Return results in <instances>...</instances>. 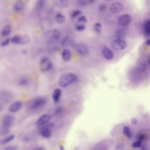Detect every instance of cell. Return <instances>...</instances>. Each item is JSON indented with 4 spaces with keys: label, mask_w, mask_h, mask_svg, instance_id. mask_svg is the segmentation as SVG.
<instances>
[{
    "label": "cell",
    "mask_w": 150,
    "mask_h": 150,
    "mask_svg": "<svg viewBox=\"0 0 150 150\" xmlns=\"http://www.w3.org/2000/svg\"><path fill=\"white\" fill-rule=\"evenodd\" d=\"M77 79V77L75 74L68 73L62 75L59 78L58 83L62 87H66L74 82Z\"/></svg>",
    "instance_id": "6da1fadb"
},
{
    "label": "cell",
    "mask_w": 150,
    "mask_h": 150,
    "mask_svg": "<svg viewBox=\"0 0 150 150\" xmlns=\"http://www.w3.org/2000/svg\"><path fill=\"white\" fill-rule=\"evenodd\" d=\"M14 121V117L10 115H7L3 117L2 119V126L1 133L5 134L8 132L9 129L12 126Z\"/></svg>",
    "instance_id": "7a4b0ae2"
},
{
    "label": "cell",
    "mask_w": 150,
    "mask_h": 150,
    "mask_svg": "<svg viewBox=\"0 0 150 150\" xmlns=\"http://www.w3.org/2000/svg\"><path fill=\"white\" fill-rule=\"evenodd\" d=\"M53 127V124L52 123H46L40 126V133L42 137L49 138L52 136V130Z\"/></svg>",
    "instance_id": "3957f363"
},
{
    "label": "cell",
    "mask_w": 150,
    "mask_h": 150,
    "mask_svg": "<svg viewBox=\"0 0 150 150\" xmlns=\"http://www.w3.org/2000/svg\"><path fill=\"white\" fill-rule=\"evenodd\" d=\"M45 98L43 97H38L32 100L30 104V108L32 110L39 109L46 104Z\"/></svg>",
    "instance_id": "277c9868"
},
{
    "label": "cell",
    "mask_w": 150,
    "mask_h": 150,
    "mask_svg": "<svg viewBox=\"0 0 150 150\" xmlns=\"http://www.w3.org/2000/svg\"><path fill=\"white\" fill-rule=\"evenodd\" d=\"M111 47L115 50H122L126 48L127 43L122 40L117 39L111 42Z\"/></svg>",
    "instance_id": "5b68a950"
},
{
    "label": "cell",
    "mask_w": 150,
    "mask_h": 150,
    "mask_svg": "<svg viewBox=\"0 0 150 150\" xmlns=\"http://www.w3.org/2000/svg\"><path fill=\"white\" fill-rule=\"evenodd\" d=\"M40 70L42 72L49 71L52 68V63L48 58H42L40 60Z\"/></svg>",
    "instance_id": "8992f818"
},
{
    "label": "cell",
    "mask_w": 150,
    "mask_h": 150,
    "mask_svg": "<svg viewBox=\"0 0 150 150\" xmlns=\"http://www.w3.org/2000/svg\"><path fill=\"white\" fill-rule=\"evenodd\" d=\"M74 48L77 52L82 56H86L89 53L88 48L86 45L83 44L75 45Z\"/></svg>",
    "instance_id": "52a82bcc"
},
{
    "label": "cell",
    "mask_w": 150,
    "mask_h": 150,
    "mask_svg": "<svg viewBox=\"0 0 150 150\" xmlns=\"http://www.w3.org/2000/svg\"><path fill=\"white\" fill-rule=\"evenodd\" d=\"M132 18L130 15L125 14L120 16L118 19V23L121 26H126L130 24Z\"/></svg>",
    "instance_id": "ba28073f"
},
{
    "label": "cell",
    "mask_w": 150,
    "mask_h": 150,
    "mask_svg": "<svg viewBox=\"0 0 150 150\" xmlns=\"http://www.w3.org/2000/svg\"><path fill=\"white\" fill-rule=\"evenodd\" d=\"M102 54L104 58L107 60H111L114 58V53L112 51L107 47L103 48Z\"/></svg>",
    "instance_id": "9c48e42d"
},
{
    "label": "cell",
    "mask_w": 150,
    "mask_h": 150,
    "mask_svg": "<svg viewBox=\"0 0 150 150\" xmlns=\"http://www.w3.org/2000/svg\"><path fill=\"white\" fill-rule=\"evenodd\" d=\"M123 9V6L120 3L115 2L112 4L111 6L110 10L114 14H117L121 12Z\"/></svg>",
    "instance_id": "30bf717a"
},
{
    "label": "cell",
    "mask_w": 150,
    "mask_h": 150,
    "mask_svg": "<svg viewBox=\"0 0 150 150\" xmlns=\"http://www.w3.org/2000/svg\"><path fill=\"white\" fill-rule=\"evenodd\" d=\"M51 116L48 114H46L42 116L36 122V124L38 126H40L45 124L49 121L50 119Z\"/></svg>",
    "instance_id": "8fae6325"
},
{
    "label": "cell",
    "mask_w": 150,
    "mask_h": 150,
    "mask_svg": "<svg viewBox=\"0 0 150 150\" xmlns=\"http://www.w3.org/2000/svg\"><path fill=\"white\" fill-rule=\"evenodd\" d=\"M22 103L20 101H16L11 104L9 108V111L11 113H16L21 108Z\"/></svg>",
    "instance_id": "7c38bea8"
},
{
    "label": "cell",
    "mask_w": 150,
    "mask_h": 150,
    "mask_svg": "<svg viewBox=\"0 0 150 150\" xmlns=\"http://www.w3.org/2000/svg\"><path fill=\"white\" fill-rule=\"evenodd\" d=\"M127 33V29L126 28H121L118 29L115 32V36L117 38V39L122 40V39L126 37Z\"/></svg>",
    "instance_id": "4fadbf2b"
},
{
    "label": "cell",
    "mask_w": 150,
    "mask_h": 150,
    "mask_svg": "<svg viewBox=\"0 0 150 150\" xmlns=\"http://www.w3.org/2000/svg\"><path fill=\"white\" fill-rule=\"evenodd\" d=\"M62 58L64 62H69L71 58V53L70 50L64 49L62 51Z\"/></svg>",
    "instance_id": "5bb4252c"
},
{
    "label": "cell",
    "mask_w": 150,
    "mask_h": 150,
    "mask_svg": "<svg viewBox=\"0 0 150 150\" xmlns=\"http://www.w3.org/2000/svg\"><path fill=\"white\" fill-rule=\"evenodd\" d=\"M12 96L8 92L1 91L0 92V100L4 102H9L11 99Z\"/></svg>",
    "instance_id": "9a60e30c"
},
{
    "label": "cell",
    "mask_w": 150,
    "mask_h": 150,
    "mask_svg": "<svg viewBox=\"0 0 150 150\" xmlns=\"http://www.w3.org/2000/svg\"><path fill=\"white\" fill-rule=\"evenodd\" d=\"M62 94V91L59 89H55L52 94V99L55 103H57L59 101Z\"/></svg>",
    "instance_id": "2e32d148"
},
{
    "label": "cell",
    "mask_w": 150,
    "mask_h": 150,
    "mask_svg": "<svg viewBox=\"0 0 150 150\" xmlns=\"http://www.w3.org/2000/svg\"><path fill=\"white\" fill-rule=\"evenodd\" d=\"M149 65L148 62H146V61H142L139 64L138 66L139 70L142 72H145L147 71L148 65Z\"/></svg>",
    "instance_id": "e0dca14e"
},
{
    "label": "cell",
    "mask_w": 150,
    "mask_h": 150,
    "mask_svg": "<svg viewBox=\"0 0 150 150\" xmlns=\"http://www.w3.org/2000/svg\"><path fill=\"white\" fill-rule=\"evenodd\" d=\"M23 7H24V4H23V2L21 0H18L15 4L14 9L15 11L19 12L20 11L23 10Z\"/></svg>",
    "instance_id": "ac0fdd59"
},
{
    "label": "cell",
    "mask_w": 150,
    "mask_h": 150,
    "mask_svg": "<svg viewBox=\"0 0 150 150\" xmlns=\"http://www.w3.org/2000/svg\"><path fill=\"white\" fill-rule=\"evenodd\" d=\"M123 132L124 135L127 138H131L132 137V133L131 131L130 130V128L128 126H124L123 130Z\"/></svg>",
    "instance_id": "d6986e66"
},
{
    "label": "cell",
    "mask_w": 150,
    "mask_h": 150,
    "mask_svg": "<svg viewBox=\"0 0 150 150\" xmlns=\"http://www.w3.org/2000/svg\"><path fill=\"white\" fill-rule=\"evenodd\" d=\"M30 41V39L29 36L26 35L20 36V41L19 44H26Z\"/></svg>",
    "instance_id": "ffe728a7"
},
{
    "label": "cell",
    "mask_w": 150,
    "mask_h": 150,
    "mask_svg": "<svg viewBox=\"0 0 150 150\" xmlns=\"http://www.w3.org/2000/svg\"><path fill=\"white\" fill-rule=\"evenodd\" d=\"M71 43V40L68 36H66L61 41V44L64 47H68Z\"/></svg>",
    "instance_id": "44dd1931"
},
{
    "label": "cell",
    "mask_w": 150,
    "mask_h": 150,
    "mask_svg": "<svg viewBox=\"0 0 150 150\" xmlns=\"http://www.w3.org/2000/svg\"><path fill=\"white\" fill-rule=\"evenodd\" d=\"M11 30V27L9 25H7L3 28L2 31V35L3 36H7L10 33Z\"/></svg>",
    "instance_id": "7402d4cb"
},
{
    "label": "cell",
    "mask_w": 150,
    "mask_h": 150,
    "mask_svg": "<svg viewBox=\"0 0 150 150\" xmlns=\"http://www.w3.org/2000/svg\"><path fill=\"white\" fill-rule=\"evenodd\" d=\"M144 33L147 36H149L150 34V21L149 20L145 22L144 26Z\"/></svg>",
    "instance_id": "603a6c76"
},
{
    "label": "cell",
    "mask_w": 150,
    "mask_h": 150,
    "mask_svg": "<svg viewBox=\"0 0 150 150\" xmlns=\"http://www.w3.org/2000/svg\"><path fill=\"white\" fill-rule=\"evenodd\" d=\"M56 18L57 22L59 23H63L65 22V16L60 13H58L56 14Z\"/></svg>",
    "instance_id": "cb8c5ba5"
},
{
    "label": "cell",
    "mask_w": 150,
    "mask_h": 150,
    "mask_svg": "<svg viewBox=\"0 0 150 150\" xmlns=\"http://www.w3.org/2000/svg\"><path fill=\"white\" fill-rule=\"evenodd\" d=\"M15 136L13 135H11L10 136H8V137L4 139L1 141L2 144H5L7 143H9V142L11 141L14 139Z\"/></svg>",
    "instance_id": "d4e9b609"
},
{
    "label": "cell",
    "mask_w": 150,
    "mask_h": 150,
    "mask_svg": "<svg viewBox=\"0 0 150 150\" xmlns=\"http://www.w3.org/2000/svg\"><path fill=\"white\" fill-rule=\"evenodd\" d=\"M11 42L14 44H19L20 43V36L16 35L11 39Z\"/></svg>",
    "instance_id": "484cf974"
},
{
    "label": "cell",
    "mask_w": 150,
    "mask_h": 150,
    "mask_svg": "<svg viewBox=\"0 0 150 150\" xmlns=\"http://www.w3.org/2000/svg\"><path fill=\"white\" fill-rule=\"evenodd\" d=\"M28 83H29V82H28V79L24 77L20 79V80L19 81V85L21 86H24L28 85Z\"/></svg>",
    "instance_id": "4316f807"
},
{
    "label": "cell",
    "mask_w": 150,
    "mask_h": 150,
    "mask_svg": "<svg viewBox=\"0 0 150 150\" xmlns=\"http://www.w3.org/2000/svg\"><path fill=\"white\" fill-rule=\"evenodd\" d=\"M45 4V0H38L37 5V7L38 10H42Z\"/></svg>",
    "instance_id": "83f0119b"
},
{
    "label": "cell",
    "mask_w": 150,
    "mask_h": 150,
    "mask_svg": "<svg viewBox=\"0 0 150 150\" xmlns=\"http://www.w3.org/2000/svg\"><path fill=\"white\" fill-rule=\"evenodd\" d=\"M59 5L62 8H67L69 5L68 0H59Z\"/></svg>",
    "instance_id": "f1b7e54d"
},
{
    "label": "cell",
    "mask_w": 150,
    "mask_h": 150,
    "mask_svg": "<svg viewBox=\"0 0 150 150\" xmlns=\"http://www.w3.org/2000/svg\"><path fill=\"white\" fill-rule=\"evenodd\" d=\"M102 27L101 24L100 23H97L95 24L94 26V31H95L97 33H100L101 31V29Z\"/></svg>",
    "instance_id": "f546056e"
},
{
    "label": "cell",
    "mask_w": 150,
    "mask_h": 150,
    "mask_svg": "<svg viewBox=\"0 0 150 150\" xmlns=\"http://www.w3.org/2000/svg\"><path fill=\"white\" fill-rule=\"evenodd\" d=\"M52 35L53 38L56 39H59L60 36V33L57 29H55L54 30Z\"/></svg>",
    "instance_id": "4dcf8cb0"
},
{
    "label": "cell",
    "mask_w": 150,
    "mask_h": 150,
    "mask_svg": "<svg viewBox=\"0 0 150 150\" xmlns=\"http://www.w3.org/2000/svg\"><path fill=\"white\" fill-rule=\"evenodd\" d=\"M81 11H73V12H72L71 14V16L73 18H75L79 16V14H81Z\"/></svg>",
    "instance_id": "1f68e13d"
},
{
    "label": "cell",
    "mask_w": 150,
    "mask_h": 150,
    "mask_svg": "<svg viewBox=\"0 0 150 150\" xmlns=\"http://www.w3.org/2000/svg\"><path fill=\"white\" fill-rule=\"evenodd\" d=\"M142 145L141 142L137 140V141L134 142L132 144V147L133 148H139L141 147Z\"/></svg>",
    "instance_id": "d6a6232c"
},
{
    "label": "cell",
    "mask_w": 150,
    "mask_h": 150,
    "mask_svg": "<svg viewBox=\"0 0 150 150\" xmlns=\"http://www.w3.org/2000/svg\"><path fill=\"white\" fill-rule=\"evenodd\" d=\"M76 29L78 31H82L85 29V26L83 25H78L76 26Z\"/></svg>",
    "instance_id": "836d02e7"
},
{
    "label": "cell",
    "mask_w": 150,
    "mask_h": 150,
    "mask_svg": "<svg viewBox=\"0 0 150 150\" xmlns=\"http://www.w3.org/2000/svg\"><path fill=\"white\" fill-rule=\"evenodd\" d=\"M78 21L80 22H82V23H85L87 22V20L85 16H83L79 18L78 19Z\"/></svg>",
    "instance_id": "e575fe53"
},
{
    "label": "cell",
    "mask_w": 150,
    "mask_h": 150,
    "mask_svg": "<svg viewBox=\"0 0 150 150\" xmlns=\"http://www.w3.org/2000/svg\"><path fill=\"white\" fill-rule=\"evenodd\" d=\"M146 138V136L144 134H140L138 136V140L141 142Z\"/></svg>",
    "instance_id": "d590c367"
},
{
    "label": "cell",
    "mask_w": 150,
    "mask_h": 150,
    "mask_svg": "<svg viewBox=\"0 0 150 150\" xmlns=\"http://www.w3.org/2000/svg\"><path fill=\"white\" fill-rule=\"evenodd\" d=\"M10 41V39L9 38H8V39H6L5 40H4V41H3V42H2V43H1V45H2V46H5L6 45L9 44Z\"/></svg>",
    "instance_id": "8d00e7d4"
},
{
    "label": "cell",
    "mask_w": 150,
    "mask_h": 150,
    "mask_svg": "<svg viewBox=\"0 0 150 150\" xmlns=\"http://www.w3.org/2000/svg\"><path fill=\"white\" fill-rule=\"evenodd\" d=\"M5 150H17V147L15 146H10L6 147Z\"/></svg>",
    "instance_id": "74e56055"
},
{
    "label": "cell",
    "mask_w": 150,
    "mask_h": 150,
    "mask_svg": "<svg viewBox=\"0 0 150 150\" xmlns=\"http://www.w3.org/2000/svg\"><path fill=\"white\" fill-rule=\"evenodd\" d=\"M105 5H104V4H100L99 8V9L100 11H104L105 10Z\"/></svg>",
    "instance_id": "f35d334b"
},
{
    "label": "cell",
    "mask_w": 150,
    "mask_h": 150,
    "mask_svg": "<svg viewBox=\"0 0 150 150\" xmlns=\"http://www.w3.org/2000/svg\"><path fill=\"white\" fill-rule=\"evenodd\" d=\"M131 121L132 123L135 125H137L138 124V121L137 118H132L131 120Z\"/></svg>",
    "instance_id": "ab89813d"
},
{
    "label": "cell",
    "mask_w": 150,
    "mask_h": 150,
    "mask_svg": "<svg viewBox=\"0 0 150 150\" xmlns=\"http://www.w3.org/2000/svg\"><path fill=\"white\" fill-rule=\"evenodd\" d=\"M61 111H62V109H61V108H57V109L56 110V111L55 114H56V115H59V114L61 112Z\"/></svg>",
    "instance_id": "60d3db41"
},
{
    "label": "cell",
    "mask_w": 150,
    "mask_h": 150,
    "mask_svg": "<svg viewBox=\"0 0 150 150\" xmlns=\"http://www.w3.org/2000/svg\"><path fill=\"white\" fill-rule=\"evenodd\" d=\"M123 146H124V144H120L117 145V148L118 149L121 148L123 147Z\"/></svg>",
    "instance_id": "b9f144b4"
},
{
    "label": "cell",
    "mask_w": 150,
    "mask_h": 150,
    "mask_svg": "<svg viewBox=\"0 0 150 150\" xmlns=\"http://www.w3.org/2000/svg\"><path fill=\"white\" fill-rule=\"evenodd\" d=\"M146 44L147 46H149L150 45V39H148L147 41H146Z\"/></svg>",
    "instance_id": "7bdbcfd3"
},
{
    "label": "cell",
    "mask_w": 150,
    "mask_h": 150,
    "mask_svg": "<svg viewBox=\"0 0 150 150\" xmlns=\"http://www.w3.org/2000/svg\"><path fill=\"white\" fill-rule=\"evenodd\" d=\"M59 150H65L64 147L63 145H60L59 147Z\"/></svg>",
    "instance_id": "ee69618b"
},
{
    "label": "cell",
    "mask_w": 150,
    "mask_h": 150,
    "mask_svg": "<svg viewBox=\"0 0 150 150\" xmlns=\"http://www.w3.org/2000/svg\"><path fill=\"white\" fill-rule=\"evenodd\" d=\"M33 150H44L43 149L40 148V147H36Z\"/></svg>",
    "instance_id": "f6af8a7d"
},
{
    "label": "cell",
    "mask_w": 150,
    "mask_h": 150,
    "mask_svg": "<svg viewBox=\"0 0 150 150\" xmlns=\"http://www.w3.org/2000/svg\"><path fill=\"white\" fill-rule=\"evenodd\" d=\"M90 2H91V3H93L94 2H95L96 0H90Z\"/></svg>",
    "instance_id": "bcb514c9"
},
{
    "label": "cell",
    "mask_w": 150,
    "mask_h": 150,
    "mask_svg": "<svg viewBox=\"0 0 150 150\" xmlns=\"http://www.w3.org/2000/svg\"><path fill=\"white\" fill-rule=\"evenodd\" d=\"M27 52L26 50H24V51H23V54L27 53V52Z\"/></svg>",
    "instance_id": "7dc6e473"
},
{
    "label": "cell",
    "mask_w": 150,
    "mask_h": 150,
    "mask_svg": "<svg viewBox=\"0 0 150 150\" xmlns=\"http://www.w3.org/2000/svg\"><path fill=\"white\" fill-rule=\"evenodd\" d=\"M105 1H107V2H109V1H111V0H105Z\"/></svg>",
    "instance_id": "c3c4849f"
},
{
    "label": "cell",
    "mask_w": 150,
    "mask_h": 150,
    "mask_svg": "<svg viewBox=\"0 0 150 150\" xmlns=\"http://www.w3.org/2000/svg\"><path fill=\"white\" fill-rule=\"evenodd\" d=\"M142 150H145V149L143 148H142Z\"/></svg>",
    "instance_id": "681fc988"
},
{
    "label": "cell",
    "mask_w": 150,
    "mask_h": 150,
    "mask_svg": "<svg viewBox=\"0 0 150 150\" xmlns=\"http://www.w3.org/2000/svg\"><path fill=\"white\" fill-rule=\"evenodd\" d=\"M0 109H1V107H0Z\"/></svg>",
    "instance_id": "f907efd6"
}]
</instances>
